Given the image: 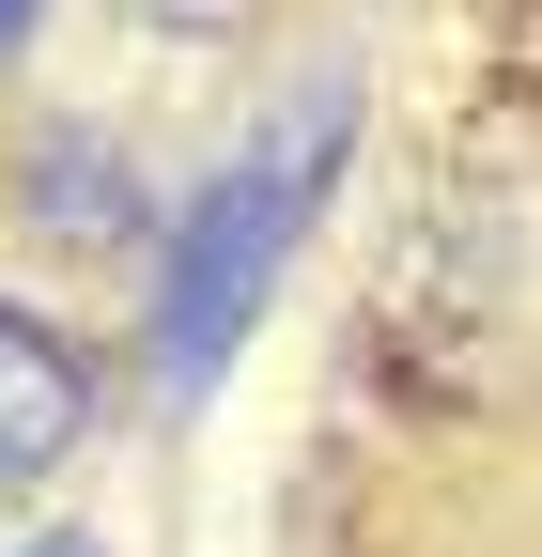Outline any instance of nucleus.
<instances>
[{
    "mask_svg": "<svg viewBox=\"0 0 542 557\" xmlns=\"http://www.w3.org/2000/svg\"><path fill=\"white\" fill-rule=\"evenodd\" d=\"M16 557H94V542H16Z\"/></svg>",
    "mask_w": 542,
    "mask_h": 557,
    "instance_id": "423d86ee",
    "label": "nucleus"
},
{
    "mask_svg": "<svg viewBox=\"0 0 542 557\" xmlns=\"http://www.w3.org/2000/svg\"><path fill=\"white\" fill-rule=\"evenodd\" d=\"M32 218H47V233H94V248L140 233V171H124L109 124H47V139H32Z\"/></svg>",
    "mask_w": 542,
    "mask_h": 557,
    "instance_id": "7ed1b4c3",
    "label": "nucleus"
},
{
    "mask_svg": "<svg viewBox=\"0 0 542 557\" xmlns=\"http://www.w3.org/2000/svg\"><path fill=\"white\" fill-rule=\"evenodd\" d=\"M342 156H357V94H342V78L280 94V109H263L233 156H218V186L186 201L171 278H156V387H171V403H201V387L233 372V341L263 325L280 263L310 248V218H325V186H342Z\"/></svg>",
    "mask_w": 542,
    "mask_h": 557,
    "instance_id": "f257e3e1",
    "label": "nucleus"
},
{
    "mask_svg": "<svg viewBox=\"0 0 542 557\" xmlns=\"http://www.w3.org/2000/svg\"><path fill=\"white\" fill-rule=\"evenodd\" d=\"M140 16H156V32H233L248 0H140Z\"/></svg>",
    "mask_w": 542,
    "mask_h": 557,
    "instance_id": "20e7f679",
    "label": "nucleus"
},
{
    "mask_svg": "<svg viewBox=\"0 0 542 557\" xmlns=\"http://www.w3.org/2000/svg\"><path fill=\"white\" fill-rule=\"evenodd\" d=\"M78 418H94L78 341H62L47 310H16V295H0V496H16V480H47L62 449H78Z\"/></svg>",
    "mask_w": 542,
    "mask_h": 557,
    "instance_id": "f03ea898",
    "label": "nucleus"
},
{
    "mask_svg": "<svg viewBox=\"0 0 542 557\" xmlns=\"http://www.w3.org/2000/svg\"><path fill=\"white\" fill-rule=\"evenodd\" d=\"M0 47H32V0H0Z\"/></svg>",
    "mask_w": 542,
    "mask_h": 557,
    "instance_id": "39448f33",
    "label": "nucleus"
}]
</instances>
